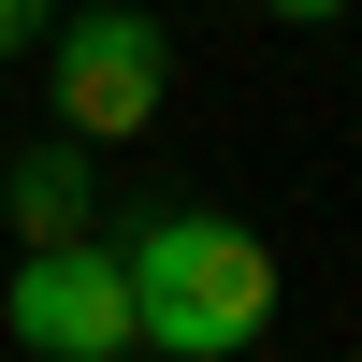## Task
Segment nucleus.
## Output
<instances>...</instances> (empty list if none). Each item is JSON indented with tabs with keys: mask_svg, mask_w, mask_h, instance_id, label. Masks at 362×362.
I'll list each match as a JSON object with an SVG mask.
<instances>
[{
	"mask_svg": "<svg viewBox=\"0 0 362 362\" xmlns=\"http://www.w3.org/2000/svg\"><path fill=\"white\" fill-rule=\"evenodd\" d=\"M116 261H131V334L174 362H232V348L276 334V247L247 218H218V203H160Z\"/></svg>",
	"mask_w": 362,
	"mask_h": 362,
	"instance_id": "obj_1",
	"label": "nucleus"
},
{
	"mask_svg": "<svg viewBox=\"0 0 362 362\" xmlns=\"http://www.w3.org/2000/svg\"><path fill=\"white\" fill-rule=\"evenodd\" d=\"M29 58H58V131L73 145H131V131H160V102H174V29L131 15V0H73Z\"/></svg>",
	"mask_w": 362,
	"mask_h": 362,
	"instance_id": "obj_2",
	"label": "nucleus"
},
{
	"mask_svg": "<svg viewBox=\"0 0 362 362\" xmlns=\"http://www.w3.org/2000/svg\"><path fill=\"white\" fill-rule=\"evenodd\" d=\"M0 334L29 362H131V261L102 247V232H58V247H29L15 276H0Z\"/></svg>",
	"mask_w": 362,
	"mask_h": 362,
	"instance_id": "obj_3",
	"label": "nucleus"
},
{
	"mask_svg": "<svg viewBox=\"0 0 362 362\" xmlns=\"http://www.w3.org/2000/svg\"><path fill=\"white\" fill-rule=\"evenodd\" d=\"M0 218H15V247L87 232V218H102V160H58V145H29V160L0 174Z\"/></svg>",
	"mask_w": 362,
	"mask_h": 362,
	"instance_id": "obj_4",
	"label": "nucleus"
},
{
	"mask_svg": "<svg viewBox=\"0 0 362 362\" xmlns=\"http://www.w3.org/2000/svg\"><path fill=\"white\" fill-rule=\"evenodd\" d=\"M44 29H58V0H0V58H29Z\"/></svg>",
	"mask_w": 362,
	"mask_h": 362,
	"instance_id": "obj_5",
	"label": "nucleus"
},
{
	"mask_svg": "<svg viewBox=\"0 0 362 362\" xmlns=\"http://www.w3.org/2000/svg\"><path fill=\"white\" fill-rule=\"evenodd\" d=\"M276 15H290V29H334V15H348V0H276Z\"/></svg>",
	"mask_w": 362,
	"mask_h": 362,
	"instance_id": "obj_6",
	"label": "nucleus"
}]
</instances>
